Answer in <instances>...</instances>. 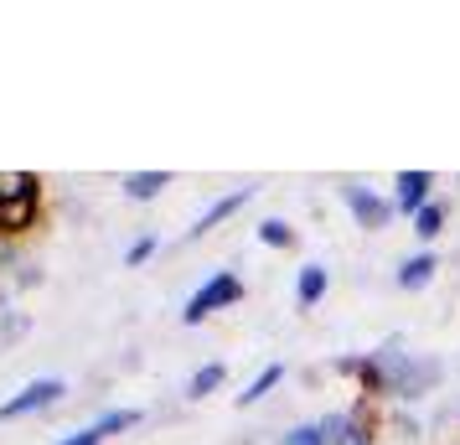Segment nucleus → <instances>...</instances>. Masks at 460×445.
I'll use <instances>...</instances> for the list:
<instances>
[{"label":"nucleus","instance_id":"1","mask_svg":"<svg viewBox=\"0 0 460 445\" xmlns=\"http://www.w3.org/2000/svg\"><path fill=\"white\" fill-rule=\"evenodd\" d=\"M341 373H352L362 383V394L373 399H424L435 394V383L445 378V368L435 358H419V352H403V342H383L367 358H347Z\"/></svg>","mask_w":460,"mask_h":445},{"label":"nucleus","instance_id":"2","mask_svg":"<svg viewBox=\"0 0 460 445\" xmlns=\"http://www.w3.org/2000/svg\"><path fill=\"white\" fill-rule=\"evenodd\" d=\"M238 300H243V280L233 275V270H217V275H208V280H202V285L187 296V306H181V321H187V326H202L212 311H228V306H238Z\"/></svg>","mask_w":460,"mask_h":445},{"label":"nucleus","instance_id":"3","mask_svg":"<svg viewBox=\"0 0 460 445\" xmlns=\"http://www.w3.org/2000/svg\"><path fill=\"white\" fill-rule=\"evenodd\" d=\"M67 399V383L63 378H31L26 388H16L11 399L0 404V424L11 420H26V414H42V409H52V404Z\"/></svg>","mask_w":460,"mask_h":445},{"label":"nucleus","instance_id":"4","mask_svg":"<svg viewBox=\"0 0 460 445\" xmlns=\"http://www.w3.org/2000/svg\"><path fill=\"white\" fill-rule=\"evenodd\" d=\"M341 202L352 208L357 228H367V234H383L388 223H394V197H377L373 187H362V182H341Z\"/></svg>","mask_w":460,"mask_h":445},{"label":"nucleus","instance_id":"5","mask_svg":"<svg viewBox=\"0 0 460 445\" xmlns=\"http://www.w3.org/2000/svg\"><path fill=\"white\" fill-rule=\"evenodd\" d=\"M135 424H140V409H104L93 424H84V430L63 435L58 445H104L109 435H125V430H135Z\"/></svg>","mask_w":460,"mask_h":445},{"label":"nucleus","instance_id":"6","mask_svg":"<svg viewBox=\"0 0 460 445\" xmlns=\"http://www.w3.org/2000/svg\"><path fill=\"white\" fill-rule=\"evenodd\" d=\"M429 187H435V171H398L394 176V208L414 223L419 212L429 208Z\"/></svg>","mask_w":460,"mask_h":445},{"label":"nucleus","instance_id":"7","mask_svg":"<svg viewBox=\"0 0 460 445\" xmlns=\"http://www.w3.org/2000/svg\"><path fill=\"white\" fill-rule=\"evenodd\" d=\"M253 191H259V187H233L228 197H217V202H212V208H208V212H202V218H197V223L187 228V238H202V234H212L217 223H228L233 212L243 208V202H253Z\"/></svg>","mask_w":460,"mask_h":445},{"label":"nucleus","instance_id":"8","mask_svg":"<svg viewBox=\"0 0 460 445\" xmlns=\"http://www.w3.org/2000/svg\"><path fill=\"white\" fill-rule=\"evenodd\" d=\"M326 290H332L326 264H300V275H295V306H300V311H311V306L326 300Z\"/></svg>","mask_w":460,"mask_h":445},{"label":"nucleus","instance_id":"9","mask_svg":"<svg viewBox=\"0 0 460 445\" xmlns=\"http://www.w3.org/2000/svg\"><path fill=\"white\" fill-rule=\"evenodd\" d=\"M435 275H439V259L429 254V249H424V254H409L403 264H398L394 285H398V290H424V285H429Z\"/></svg>","mask_w":460,"mask_h":445},{"label":"nucleus","instance_id":"10","mask_svg":"<svg viewBox=\"0 0 460 445\" xmlns=\"http://www.w3.org/2000/svg\"><path fill=\"white\" fill-rule=\"evenodd\" d=\"M5 202H42V182L31 171H0V208Z\"/></svg>","mask_w":460,"mask_h":445},{"label":"nucleus","instance_id":"11","mask_svg":"<svg viewBox=\"0 0 460 445\" xmlns=\"http://www.w3.org/2000/svg\"><path fill=\"white\" fill-rule=\"evenodd\" d=\"M119 187H125L129 202H155V197L171 187V171H129Z\"/></svg>","mask_w":460,"mask_h":445},{"label":"nucleus","instance_id":"12","mask_svg":"<svg viewBox=\"0 0 460 445\" xmlns=\"http://www.w3.org/2000/svg\"><path fill=\"white\" fill-rule=\"evenodd\" d=\"M37 208H42V202H5V208H0V234L22 238L26 228H37Z\"/></svg>","mask_w":460,"mask_h":445},{"label":"nucleus","instance_id":"13","mask_svg":"<svg viewBox=\"0 0 460 445\" xmlns=\"http://www.w3.org/2000/svg\"><path fill=\"white\" fill-rule=\"evenodd\" d=\"M223 378H228V368H223V362L197 368V373L187 378V399H208V394H217V388H223Z\"/></svg>","mask_w":460,"mask_h":445},{"label":"nucleus","instance_id":"14","mask_svg":"<svg viewBox=\"0 0 460 445\" xmlns=\"http://www.w3.org/2000/svg\"><path fill=\"white\" fill-rule=\"evenodd\" d=\"M274 383H285V368H279V362H270V368H264V373H259V378H253L249 388H243V394H238V409L259 404V399H264V394L274 388Z\"/></svg>","mask_w":460,"mask_h":445},{"label":"nucleus","instance_id":"15","mask_svg":"<svg viewBox=\"0 0 460 445\" xmlns=\"http://www.w3.org/2000/svg\"><path fill=\"white\" fill-rule=\"evenodd\" d=\"M259 244H270V249H290L295 228L285 223V218H264V223H259Z\"/></svg>","mask_w":460,"mask_h":445},{"label":"nucleus","instance_id":"16","mask_svg":"<svg viewBox=\"0 0 460 445\" xmlns=\"http://www.w3.org/2000/svg\"><path fill=\"white\" fill-rule=\"evenodd\" d=\"M414 234L424 238V244H429V238H439L445 234V208H439V202H429V208L419 212L414 218Z\"/></svg>","mask_w":460,"mask_h":445},{"label":"nucleus","instance_id":"17","mask_svg":"<svg viewBox=\"0 0 460 445\" xmlns=\"http://www.w3.org/2000/svg\"><path fill=\"white\" fill-rule=\"evenodd\" d=\"M279 445H326V435H321V424H295V430H285Z\"/></svg>","mask_w":460,"mask_h":445},{"label":"nucleus","instance_id":"18","mask_svg":"<svg viewBox=\"0 0 460 445\" xmlns=\"http://www.w3.org/2000/svg\"><path fill=\"white\" fill-rule=\"evenodd\" d=\"M26 332V316L22 311H0V342H16Z\"/></svg>","mask_w":460,"mask_h":445},{"label":"nucleus","instance_id":"19","mask_svg":"<svg viewBox=\"0 0 460 445\" xmlns=\"http://www.w3.org/2000/svg\"><path fill=\"white\" fill-rule=\"evenodd\" d=\"M155 254V234H146V238H135V244H129V264H146V259Z\"/></svg>","mask_w":460,"mask_h":445},{"label":"nucleus","instance_id":"20","mask_svg":"<svg viewBox=\"0 0 460 445\" xmlns=\"http://www.w3.org/2000/svg\"><path fill=\"white\" fill-rule=\"evenodd\" d=\"M357 445H373V441H357Z\"/></svg>","mask_w":460,"mask_h":445}]
</instances>
